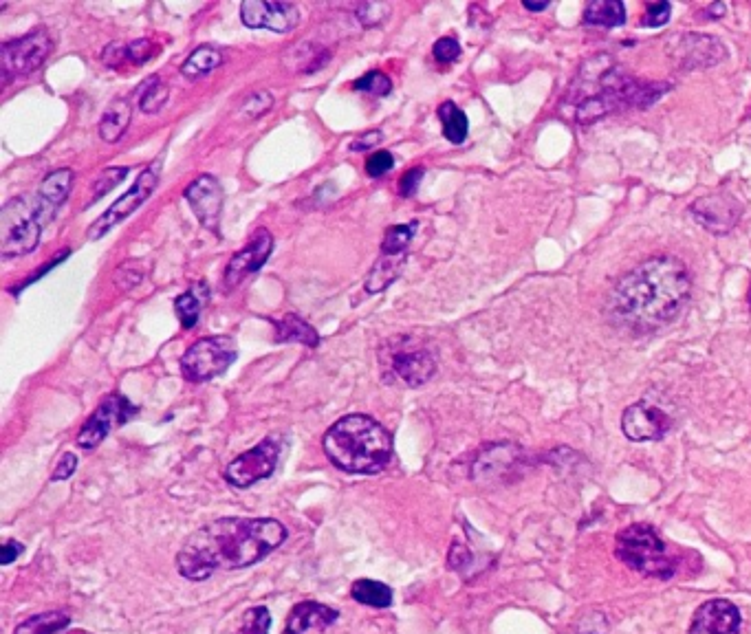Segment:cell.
Listing matches in <instances>:
<instances>
[{
	"instance_id": "21",
	"label": "cell",
	"mask_w": 751,
	"mask_h": 634,
	"mask_svg": "<svg viewBox=\"0 0 751 634\" xmlns=\"http://www.w3.org/2000/svg\"><path fill=\"white\" fill-rule=\"evenodd\" d=\"M520 458V450L516 445L511 443H500L492 445L478 458V463L474 465V478H492V476H503L507 469L514 465Z\"/></svg>"
},
{
	"instance_id": "1",
	"label": "cell",
	"mask_w": 751,
	"mask_h": 634,
	"mask_svg": "<svg viewBox=\"0 0 751 634\" xmlns=\"http://www.w3.org/2000/svg\"><path fill=\"white\" fill-rule=\"evenodd\" d=\"M692 295V276L674 256H652L619 276L608 289L604 315L617 331L650 335L672 324Z\"/></svg>"
},
{
	"instance_id": "25",
	"label": "cell",
	"mask_w": 751,
	"mask_h": 634,
	"mask_svg": "<svg viewBox=\"0 0 751 634\" xmlns=\"http://www.w3.org/2000/svg\"><path fill=\"white\" fill-rule=\"evenodd\" d=\"M73 177L75 174L69 168H62V170L47 174V179L40 183V190H38L40 199L45 201L51 210L58 212L62 203L69 199L71 188H73Z\"/></svg>"
},
{
	"instance_id": "14",
	"label": "cell",
	"mask_w": 751,
	"mask_h": 634,
	"mask_svg": "<svg viewBox=\"0 0 751 634\" xmlns=\"http://www.w3.org/2000/svg\"><path fill=\"white\" fill-rule=\"evenodd\" d=\"M672 428V419L657 406L646 401L633 403L622 414V432L628 441L648 443L661 441Z\"/></svg>"
},
{
	"instance_id": "51",
	"label": "cell",
	"mask_w": 751,
	"mask_h": 634,
	"mask_svg": "<svg viewBox=\"0 0 751 634\" xmlns=\"http://www.w3.org/2000/svg\"><path fill=\"white\" fill-rule=\"evenodd\" d=\"M525 9H529V12H544V9L549 7V3H529V0H525Z\"/></svg>"
},
{
	"instance_id": "32",
	"label": "cell",
	"mask_w": 751,
	"mask_h": 634,
	"mask_svg": "<svg viewBox=\"0 0 751 634\" xmlns=\"http://www.w3.org/2000/svg\"><path fill=\"white\" fill-rule=\"evenodd\" d=\"M415 232H417V221H412L408 225L390 227L382 243V254L406 256V249L412 243V238H415Z\"/></svg>"
},
{
	"instance_id": "23",
	"label": "cell",
	"mask_w": 751,
	"mask_h": 634,
	"mask_svg": "<svg viewBox=\"0 0 751 634\" xmlns=\"http://www.w3.org/2000/svg\"><path fill=\"white\" fill-rule=\"evenodd\" d=\"M626 18L628 12L622 0H593L584 9V25L593 27H622L626 25Z\"/></svg>"
},
{
	"instance_id": "7",
	"label": "cell",
	"mask_w": 751,
	"mask_h": 634,
	"mask_svg": "<svg viewBox=\"0 0 751 634\" xmlns=\"http://www.w3.org/2000/svg\"><path fill=\"white\" fill-rule=\"evenodd\" d=\"M238 357L230 335H212L194 342L181 357V373L192 384H203L223 375Z\"/></svg>"
},
{
	"instance_id": "19",
	"label": "cell",
	"mask_w": 751,
	"mask_h": 634,
	"mask_svg": "<svg viewBox=\"0 0 751 634\" xmlns=\"http://www.w3.org/2000/svg\"><path fill=\"white\" fill-rule=\"evenodd\" d=\"M271 249H274V238H271L267 229H258L256 236L245 245V249L236 251V254L232 256L230 265H227V271H225V287L234 289L247 276L256 273L271 256Z\"/></svg>"
},
{
	"instance_id": "24",
	"label": "cell",
	"mask_w": 751,
	"mask_h": 634,
	"mask_svg": "<svg viewBox=\"0 0 751 634\" xmlns=\"http://www.w3.org/2000/svg\"><path fill=\"white\" fill-rule=\"evenodd\" d=\"M130 117H133V111H130V104L126 100H115L106 108L100 119V137L106 144H117L122 139L130 124Z\"/></svg>"
},
{
	"instance_id": "3",
	"label": "cell",
	"mask_w": 751,
	"mask_h": 634,
	"mask_svg": "<svg viewBox=\"0 0 751 634\" xmlns=\"http://www.w3.org/2000/svg\"><path fill=\"white\" fill-rule=\"evenodd\" d=\"M589 62L591 71L582 69L580 84H575L573 117L578 124H595L611 113L628 111V108H650L657 104L663 95L670 91V84L641 82L628 75L619 67H613L611 60Z\"/></svg>"
},
{
	"instance_id": "20",
	"label": "cell",
	"mask_w": 751,
	"mask_h": 634,
	"mask_svg": "<svg viewBox=\"0 0 751 634\" xmlns=\"http://www.w3.org/2000/svg\"><path fill=\"white\" fill-rule=\"evenodd\" d=\"M340 619V612L335 608L320 604V601H300L291 608L287 617L285 634H304L309 630H326Z\"/></svg>"
},
{
	"instance_id": "5",
	"label": "cell",
	"mask_w": 751,
	"mask_h": 634,
	"mask_svg": "<svg viewBox=\"0 0 751 634\" xmlns=\"http://www.w3.org/2000/svg\"><path fill=\"white\" fill-rule=\"evenodd\" d=\"M56 218V210L40 194H23L7 201L0 210V256H27L40 243L42 227Z\"/></svg>"
},
{
	"instance_id": "15",
	"label": "cell",
	"mask_w": 751,
	"mask_h": 634,
	"mask_svg": "<svg viewBox=\"0 0 751 634\" xmlns=\"http://www.w3.org/2000/svg\"><path fill=\"white\" fill-rule=\"evenodd\" d=\"M670 51L679 67L688 71L710 69L727 58L723 42L707 34H683L679 40H674V49Z\"/></svg>"
},
{
	"instance_id": "28",
	"label": "cell",
	"mask_w": 751,
	"mask_h": 634,
	"mask_svg": "<svg viewBox=\"0 0 751 634\" xmlns=\"http://www.w3.org/2000/svg\"><path fill=\"white\" fill-rule=\"evenodd\" d=\"M351 597L362 606L388 608L390 604H393V588L384 582H377V579L362 577V579H357V582H353Z\"/></svg>"
},
{
	"instance_id": "31",
	"label": "cell",
	"mask_w": 751,
	"mask_h": 634,
	"mask_svg": "<svg viewBox=\"0 0 751 634\" xmlns=\"http://www.w3.org/2000/svg\"><path fill=\"white\" fill-rule=\"evenodd\" d=\"M71 626V617L64 612H42L20 623L14 634H60Z\"/></svg>"
},
{
	"instance_id": "44",
	"label": "cell",
	"mask_w": 751,
	"mask_h": 634,
	"mask_svg": "<svg viewBox=\"0 0 751 634\" xmlns=\"http://www.w3.org/2000/svg\"><path fill=\"white\" fill-rule=\"evenodd\" d=\"M75 469H78V456L67 452L60 458V463L56 465V469L51 472V480H56V483H58V480H67L75 474Z\"/></svg>"
},
{
	"instance_id": "39",
	"label": "cell",
	"mask_w": 751,
	"mask_h": 634,
	"mask_svg": "<svg viewBox=\"0 0 751 634\" xmlns=\"http://www.w3.org/2000/svg\"><path fill=\"white\" fill-rule=\"evenodd\" d=\"M393 168H395V157L390 155L388 150H379L375 152V155H370V159L366 161V174L370 179L384 177V174Z\"/></svg>"
},
{
	"instance_id": "18",
	"label": "cell",
	"mask_w": 751,
	"mask_h": 634,
	"mask_svg": "<svg viewBox=\"0 0 751 634\" xmlns=\"http://www.w3.org/2000/svg\"><path fill=\"white\" fill-rule=\"evenodd\" d=\"M743 617L729 599H710L696 608L688 634H738Z\"/></svg>"
},
{
	"instance_id": "22",
	"label": "cell",
	"mask_w": 751,
	"mask_h": 634,
	"mask_svg": "<svg viewBox=\"0 0 751 634\" xmlns=\"http://www.w3.org/2000/svg\"><path fill=\"white\" fill-rule=\"evenodd\" d=\"M269 322L276 326L278 342H298L309 348H315L320 344V335L298 315H282V317H269Z\"/></svg>"
},
{
	"instance_id": "46",
	"label": "cell",
	"mask_w": 751,
	"mask_h": 634,
	"mask_svg": "<svg viewBox=\"0 0 751 634\" xmlns=\"http://www.w3.org/2000/svg\"><path fill=\"white\" fill-rule=\"evenodd\" d=\"M122 276L126 280L122 289H130V287H135V284L144 280V271L137 269V262H126V265L119 267L117 273H115V278H122Z\"/></svg>"
},
{
	"instance_id": "29",
	"label": "cell",
	"mask_w": 751,
	"mask_h": 634,
	"mask_svg": "<svg viewBox=\"0 0 751 634\" xmlns=\"http://www.w3.org/2000/svg\"><path fill=\"white\" fill-rule=\"evenodd\" d=\"M223 60L225 58H223V53L219 49L210 47V45H203L199 49H194L190 53V58L181 64V73L188 80H197V78H203V75L212 73L214 69H219Z\"/></svg>"
},
{
	"instance_id": "41",
	"label": "cell",
	"mask_w": 751,
	"mask_h": 634,
	"mask_svg": "<svg viewBox=\"0 0 751 634\" xmlns=\"http://www.w3.org/2000/svg\"><path fill=\"white\" fill-rule=\"evenodd\" d=\"M432 53H434V58H437L439 62L450 64V62L461 58V45H459V40H456V38H441V40L434 42Z\"/></svg>"
},
{
	"instance_id": "13",
	"label": "cell",
	"mask_w": 751,
	"mask_h": 634,
	"mask_svg": "<svg viewBox=\"0 0 751 634\" xmlns=\"http://www.w3.org/2000/svg\"><path fill=\"white\" fill-rule=\"evenodd\" d=\"M243 25L249 29H269L276 34H289L300 25V9L293 3L274 0H245L241 5Z\"/></svg>"
},
{
	"instance_id": "11",
	"label": "cell",
	"mask_w": 751,
	"mask_h": 634,
	"mask_svg": "<svg viewBox=\"0 0 751 634\" xmlns=\"http://www.w3.org/2000/svg\"><path fill=\"white\" fill-rule=\"evenodd\" d=\"M137 412V406H133V403L119 395V392H113V395H108L100 406H97V410L82 425V430L78 434V445L82 450H95L108 434L119 428V425H126Z\"/></svg>"
},
{
	"instance_id": "9",
	"label": "cell",
	"mask_w": 751,
	"mask_h": 634,
	"mask_svg": "<svg viewBox=\"0 0 751 634\" xmlns=\"http://www.w3.org/2000/svg\"><path fill=\"white\" fill-rule=\"evenodd\" d=\"M159 174H161V161H155L150 163V166L139 174V177L135 179V183L130 185V190L122 196V199H117L108 210L97 218V221L89 227V232H86V236H89V240H100L102 236H106L108 232L115 225H119L122 221H126V218L130 214H135L141 205H144L150 194L155 192L157 183H159Z\"/></svg>"
},
{
	"instance_id": "45",
	"label": "cell",
	"mask_w": 751,
	"mask_h": 634,
	"mask_svg": "<svg viewBox=\"0 0 751 634\" xmlns=\"http://www.w3.org/2000/svg\"><path fill=\"white\" fill-rule=\"evenodd\" d=\"M423 181V168H412L406 172L399 181V194L401 196H415L419 190V183Z\"/></svg>"
},
{
	"instance_id": "36",
	"label": "cell",
	"mask_w": 751,
	"mask_h": 634,
	"mask_svg": "<svg viewBox=\"0 0 751 634\" xmlns=\"http://www.w3.org/2000/svg\"><path fill=\"white\" fill-rule=\"evenodd\" d=\"M355 16L364 27H377L388 20L390 5L388 3H362V5H357Z\"/></svg>"
},
{
	"instance_id": "43",
	"label": "cell",
	"mask_w": 751,
	"mask_h": 634,
	"mask_svg": "<svg viewBox=\"0 0 751 634\" xmlns=\"http://www.w3.org/2000/svg\"><path fill=\"white\" fill-rule=\"evenodd\" d=\"M102 60L106 62V67L119 69L124 62H128V45H124V42H113V45H108L104 49Z\"/></svg>"
},
{
	"instance_id": "6",
	"label": "cell",
	"mask_w": 751,
	"mask_h": 634,
	"mask_svg": "<svg viewBox=\"0 0 751 634\" xmlns=\"http://www.w3.org/2000/svg\"><path fill=\"white\" fill-rule=\"evenodd\" d=\"M615 555L635 573L657 579H670L677 566L666 553V544L650 524H630L617 533Z\"/></svg>"
},
{
	"instance_id": "4",
	"label": "cell",
	"mask_w": 751,
	"mask_h": 634,
	"mask_svg": "<svg viewBox=\"0 0 751 634\" xmlns=\"http://www.w3.org/2000/svg\"><path fill=\"white\" fill-rule=\"evenodd\" d=\"M324 454L346 474L373 476L393 461V436L366 414H348L324 434Z\"/></svg>"
},
{
	"instance_id": "52",
	"label": "cell",
	"mask_w": 751,
	"mask_h": 634,
	"mask_svg": "<svg viewBox=\"0 0 751 634\" xmlns=\"http://www.w3.org/2000/svg\"><path fill=\"white\" fill-rule=\"evenodd\" d=\"M747 304H749V309H751V287H749V291H747Z\"/></svg>"
},
{
	"instance_id": "26",
	"label": "cell",
	"mask_w": 751,
	"mask_h": 634,
	"mask_svg": "<svg viewBox=\"0 0 751 634\" xmlns=\"http://www.w3.org/2000/svg\"><path fill=\"white\" fill-rule=\"evenodd\" d=\"M406 265V256H388L382 254L373 269H370L366 278V291L368 293H382L386 287H390L397 278L401 269Z\"/></svg>"
},
{
	"instance_id": "10",
	"label": "cell",
	"mask_w": 751,
	"mask_h": 634,
	"mask_svg": "<svg viewBox=\"0 0 751 634\" xmlns=\"http://www.w3.org/2000/svg\"><path fill=\"white\" fill-rule=\"evenodd\" d=\"M280 458V443L276 439H263L252 450L236 456L225 469V480L238 489L254 487L260 480L276 472Z\"/></svg>"
},
{
	"instance_id": "8",
	"label": "cell",
	"mask_w": 751,
	"mask_h": 634,
	"mask_svg": "<svg viewBox=\"0 0 751 634\" xmlns=\"http://www.w3.org/2000/svg\"><path fill=\"white\" fill-rule=\"evenodd\" d=\"M53 49V40L47 29H36L31 34L9 40L0 47V64H3V84L18 75H29L38 71Z\"/></svg>"
},
{
	"instance_id": "42",
	"label": "cell",
	"mask_w": 751,
	"mask_h": 634,
	"mask_svg": "<svg viewBox=\"0 0 751 634\" xmlns=\"http://www.w3.org/2000/svg\"><path fill=\"white\" fill-rule=\"evenodd\" d=\"M155 51H157V47L152 45L148 38L130 42V45H128V62L130 64H146L152 56H155Z\"/></svg>"
},
{
	"instance_id": "30",
	"label": "cell",
	"mask_w": 751,
	"mask_h": 634,
	"mask_svg": "<svg viewBox=\"0 0 751 634\" xmlns=\"http://www.w3.org/2000/svg\"><path fill=\"white\" fill-rule=\"evenodd\" d=\"M439 119L443 124V135L454 146H461L467 139V133H470V122H467V115L461 111L459 106L454 102H443L439 106Z\"/></svg>"
},
{
	"instance_id": "17",
	"label": "cell",
	"mask_w": 751,
	"mask_h": 634,
	"mask_svg": "<svg viewBox=\"0 0 751 634\" xmlns=\"http://www.w3.org/2000/svg\"><path fill=\"white\" fill-rule=\"evenodd\" d=\"M390 370L408 388H421L437 373V359L426 348L401 346L390 353Z\"/></svg>"
},
{
	"instance_id": "49",
	"label": "cell",
	"mask_w": 751,
	"mask_h": 634,
	"mask_svg": "<svg viewBox=\"0 0 751 634\" xmlns=\"http://www.w3.org/2000/svg\"><path fill=\"white\" fill-rule=\"evenodd\" d=\"M67 256H69V249H67V251H62V254H58V256H56V258H53V260H49V262H47V265H45V267H42V269H40L38 273H34V276H31V278H27V280H25V284H23V287H20V289H18V293H20V291H23L25 287H29V284H31V282H36L38 278L45 276V273H47L49 269L56 267V265H58V262H60V260H64V258H67Z\"/></svg>"
},
{
	"instance_id": "40",
	"label": "cell",
	"mask_w": 751,
	"mask_h": 634,
	"mask_svg": "<svg viewBox=\"0 0 751 634\" xmlns=\"http://www.w3.org/2000/svg\"><path fill=\"white\" fill-rule=\"evenodd\" d=\"M670 16H672V5L666 3V0H661V3H648L646 5V16H644V20H641V25L655 29V27L666 25Z\"/></svg>"
},
{
	"instance_id": "48",
	"label": "cell",
	"mask_w": 751,
	"mask_h": 634,
	"mask_svg": "<svg viewBox=\"0 0 751 634\" xmlns=\"http://www.w3.org/2000/svg\"><path fill=\"white\" fill-rule=\"evenodd\" d=\"M25 551V546L16 542V540H7L5 546H0V562H3V566H9L14 564L16 557Z\"/></svg>"
},
{
	"instance_id": "27",
	"label": "cell",
	"mask_w": 751,
	"mask_h": 634,
	"mask_svg": "<svg viewBox=\"0 0 751 634\" xmlns=\"http://www.w3.org/2000/svg\"><path fill=\"white\" fill-rule=\"evenodd\" d=\"M208 295H210V289L205 282H197L192 289L179 295L177 302H174V309H177L183 329H192V326H197L201 309L205 300H208Z\"/></svg>"
},
{
	"instance_id": "2",
	"label": "cell",
	"mask_w": 751,
	"mask_h": 634,
	"mask_svg": "<svg viewBox=\"0 0 751 634\" xmlns=\"http://www.w3.org/2000/svg\"><path fill=\"white\" fill-rule=\"evenodd\" d=\"M287 527L274 518H219L185 538L177 553V571L203 582L216 571L254 566L287 542Z\"/></svg>"
},
{
	"instance_id": "47",
	"label": "cell",
	"mask_w": 751,
	"mask_h": 634,
	"mask_svg": "<svg viewBox=\"0 0 751 634\" xmlns=\"http://www.w3.org/2000/svg\"><path fill=\"white\" fill-rule=\"evenodd\" d=\"M382 139H384L382 130H370V133H366V135H362V137L353 141V144H351V150H353V152H366V150H370V148H375V146L382 144Z\"/></svg>"
},
{
	"instance_id": "33",
	"label": "cell",
	"mask_w": 751,
	"mask_h": 634,
	"mask_svg": "<svg viewBox=\"0 0 751 634\" xmlns=\"http://www.w3.org/2000/svg\"><path fill=\"white\" fill-rule=\"evenodd\" d=\"M168 95H170L168 86L163 84L159 78L146 80L144 82V89H141V93H139L141 111L148 113V115L161 111V108L166 106V102H168Z\"/></svg>"
},
{
	"instance_id": "37",
	"label": "cell",
	"mask_w": 751,
	"mask_h": 634,
	"mask_svg": "<svg viewBox=\"0 0 751 634\" xmlns=\"http://www.w3.org/2000/svg\"><path fill=\"white\" fill-rule=\"evenodd\" d=\"M126 174H128L126 166L124 168H106L104 172H100V177H97V181L93 185V203L100 201L106 192H111L115 185L122 183L126 179Z\"/></svg>"
},
{
	"instance_id": "50",
	"label": "cell",
	"mask_w": 751,
	"mask_h": 634,
	"mask_svg": "<svg viewBox=\"0 0 751 634\" xmlns=\"http://www.w3.org/2000/svg\"><path fill=\"white\" fill-rule=\"evenodd\" d=\"M707 14L714 16V20H716V18H723V16H725V5H723V3H716V5H712V7H707Z\"/></svg>"
},
{
	"instance_id": "16",
	"label": "cell",
	"mask_w": 751,
	"mask_h": 634,
	"mask_svg": "<svg viewBox=\"0 0 751 634\" xmlns=\"http://www.w3.org/2000/svg\"><path fill=\"white\" fill-rule=\"evenodd\" d=\"M183 196L190 203L194 216L199 218V223L210 232H216L223 212V188L219 179L212 177V174H201L199 179H194L185 188Z\"/></svg>"
},
{
	"instance_id": "34",
	"label": "cell",
	"mask_w": 751,
	"mask_h": 634,
	"mask_svg": "<svg viewBox=\"0 0 751 634\" xmlns=\"http://www.w3.org/2000/svg\"><path fill=\"white\" fill-rule=\"evenodd\" d=\"M353 89L382 97V95H388L390 91H393V82H390L388 75L382 73V71H370V73L362 75V78L353 82Z\"/></svg>"
},
{
	"instance_id": "12",
	"label": "cell",
	"mask_w": 751,
	"mask_h": 634,
	"mask_svg": "<svg viewBox=\"0 0 751 634\" xmlns=\"http://www.w3.org/2000/svg\"><path fill=\"white\" fill-rule=\"evenodd\" d=\"M690 216L696 225L714 236H725L738 225L743 205L732 194H707L690 205Z\"/></svg>"
},
{
	"instance_id": "38",
	"label": "cell",
	"mask_w": 751,
	"mask_h": 634,
	"mask_svg": "<svg viewBox=\"0 0 751 634\" xmlns=\"http://www.w3.org/2000/svg\"><path fill=\"white\" fill-rule=\"evenodd\" d=\"M274 106V97H271L269 91H254L247 97L241 108V115L247 119H256L263 113H267L269 108Z\"/></svg>"
},
{
	"instance_id": "35",
	"label": "cell",
	"mask_w": 751,
	"mask_h": 634,
	"mask_svg": "<svg viewBox=\"0 0 751 634\" xmlns=\"http://www.w3.org/2000/svg\"><path fill=\"white\" fill-rule=\"evenodd\" d=\"M271 615L265 606H254L245 612L243 626L236 630V634H269Z\"/></svg>"
}]
</instances>
